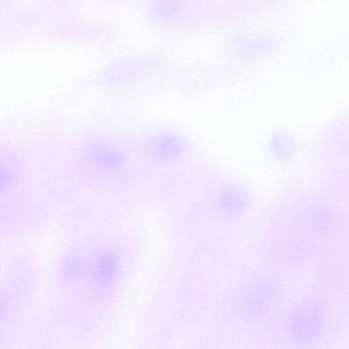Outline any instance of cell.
Here are the masks:
<instances>
[{"label":"cell","mask_w":349,"mask_h":349,"mask_svg":"<svg viewBox=\"0 0 349 349\" xmlns=\"http://www.w3.org/2000/svg\"><path fill=\"white\" fill-rule=\"evenodd\" d=\"M114 265L113 262L109 259H104L103 261H101L99 263L97 269L100 273H102V274L107 275H112V273L114 271Z\"/></svg>","instance_id":"obj_1"}]
</instances>
